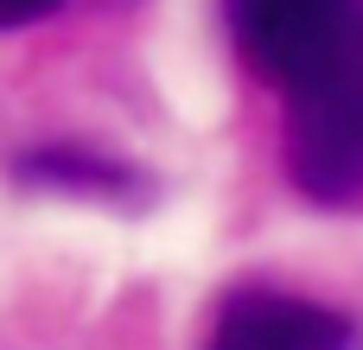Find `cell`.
Wrapping results in <instances>:
<instances>
[{"mask_svg":"<svg viewBox=\"0 0 363 350\" xmlns=\"http://www.w3.org/2000/svg\"><path fill=\"white\" fill-rule=\"evenodd\" d=\"M64 0H0V32H13V26H32V19H45V13H57Z\"/></svg>","mask_w":363,"mask_h":350,"instance_id":"4","label":"cell"},{"mask_svg":"<svg viewBox=\"0 0 363 350\" xmlns=\"http://www.w3.org/2000/svg\"><path fill=\"white\" fill-rule=\"evenodd\" d=\"M13 179H26V185H38V191H83V198H121V191L140 185L128 166L96 159V153H77V147L19 153V159H13Z\"/></svg>","mask_w":363,"mask_h":350,"instance_id":"3","label":"cell"},{"mask_svg":"<svg viewBox=\"0 0 363 350\" xmlns=\"http://www.w3.org/2000/svg\"><path fill=\"white\" fill-rule=\"evenodd\" d=\"M351 338L345 312L274 287H236L211 325V350H351Z\"/></svg>","mask_w":363,"mask_h":350,"instance_id":"2","label":"cell"},{"mask_svg":"<svg viewBox=\"0 0 363 350\" xmlns=\"http://www.w3.org/2000/svg\"><path fill=\"white\" fill-rule=\"evenodd\" d=\"M287 108V172L313 204H363V0H223Z\"/></svg>","mask_w":363,"mask_h":350,"instance_id":"1","label":"cell"}]
</instances>
